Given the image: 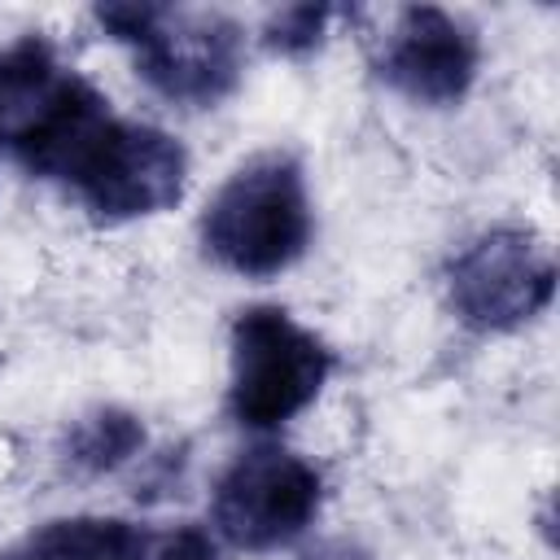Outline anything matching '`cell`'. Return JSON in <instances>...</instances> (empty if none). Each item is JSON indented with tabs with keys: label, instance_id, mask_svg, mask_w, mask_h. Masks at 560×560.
<instances>
[{
	"label": "cell",
	"instance_id": "cell-7",
	"mask_svg": "<svg viewBox=\"0 0 560 560\" xmlns=\"http://www.w3.org/2000/svg\"><path fill=\"white\" fill-rule=\"evenodd\" d=\"M446 293L468 328L512 332L551 306V249L525 228H490L455 254L446 271Z\"/></svg>",
	"mask_w": 560,
	"mask_h": 560
},
{
	"label": "cell",
	"instance_id": "cell-1",
	"mask_svg": "<svg viewBox=\"0 0 560 560\" xmlns=\"http://www.w3.org/2000/svg\"><path fill=\"white\" fill-rule=\"evenodd\" d=\"M315 219L302 162L284 149L241 162L201 214V249L232 276L271 280L311 245Z\"/></svg>",
	"mask_w": 560,
	"mask_h": 560
},
{
	"label": "cell",
	"instance_id": "cell-3",
	"mask_svg": "<svg viewBox=\"0 0 560 560\" xmlns=\"http://www.w3.org/2000/svg\"><path fill=\"white\" fill-rule=\"evenodd\" d=\"M109 114V101L74 74L48 39L22 35L0 48V149L26 171L57 179L74 144Z\"/></svg>",
	"mask_w": 560,
	"mask_h": 560
},
{
	"label": "cell",
	"instance_id": "cell-10",
	"mask_svg": "<svg viewBox=\"0 0 560 560\" xmlns=\"http://www.w3.org/2000/svg\"><path fill=\"white\" fill-rule=\"evenodd\" d=\"M140 446H144V424L131 411L96 407L70 424V433L61 442V459L74 472L101 477V472H114L118 464H127L131 455H140Z\"/></svg>",
	"mask_w": 560,
	"mask_h": 560
},
{
	"label": "cell",
	"instance_id": "cell-13",
	"mask_svg": "<svg viewBox=\"0 0 560 560\" xmlns=\"http://www.w3.org/2000/svg\"><path fill=\"white\" fill-rule=\"evenodd\" d=\"M306 560H376L363 542H350V538H332V542H324V547H315Z\"/></svg>",
	"mask_w": 560,
	"mask_h": 560
},
{
	"label": "cell",
	"instance_id": "cell-5",
	"mask_svg": "<svg viewBox=\"0 0 560 560\" xmlns=\"http://www.w3.org/2000/svg\"><path fill=\"white\" fill-rule=\"evenodd\" d=\"M228 350V411L245 429H280L319 398L332 372V350L280 306L241 311Z\"/></svg>",
	"mask_w": 560,
	"mask_h": 560
},
{
	"label": "cell",
	"instance_id": "cell-12",
	"mask_svg": "<svg viewBox=\"0 0 560 560\" xmlns=\"http://www.w3.org/2000/svg\"><path fill=\"white\" fill-rule=\"evenodd\" d=\"M140 560H219V542L197 525H175L162 534L144 529Z\"/></svg>",
	"mask_w": 560,
	"mask_h": 560
},
{
	"label": "cell",
	"instance_id": "cell-4",
	"mask_svg": "<svg viewBox=\"0 0 560 560\" xmlns=\"http://www.w3.org/2000/svg\"><path fill=\"white\" fill-rule=\"evenodd\" d=\"M66 188L105 223H127L144 214H162L184 197L188 153L184 144L149 122H127L105 114L66 158Z\"/></svg>",
	"mask_w": 560,
	"mask_h": 560
},
{
	"label": "cell",
	"instance_id": "cell-8",
	"mask_svg": "<svg viewBox=\"0 0 560 560\" xmlns=\"http://www.w3.org/2000/svg\"><path fill=\"white\" fill-rule=\"evenodd\" d=\"M477 66H481L477 35L438 4L402 9L376 57V74L398 96L429 109L459 105L477 79Z\"/></svg>",
	"mask_w": 560,
	"mask_h": 560
},
{
	"label": "cell",
	"instance_id": "cell-6",
	"mask_svg": "<svg viewBox=\"0 0 560 560\" xmlns=\"http://www.w3.org/2000/svg\"><path fill=\"white\" fill-rule=\"evenodd\" d=\"M324 477L284 446H254L236 455L214 481L210 516L236 551H280L319 516Z\"/></svg>",
	"mask_w": 560,
	"mask_h": 560
},
{
	"label": "cell",
	"instance_id": "cell-9",
	"mask_svg": "<svg viewBox=\"0 0 560 560\" xmlns=\"http://www.w3.org/2000/svg\"><path fill=\"white\" fill-rule=\"evenodd\" d=\"M144 529L118 516H57L22 534L0 560H140Z\"/></svg>",
	"mask_w": 560,
	"mask_h": 560
},
{
	"label": "cell",
	"instance_id": "cell-11",
	"mask_svg": "<svg viewBox=\"0 0 560 560\" xmlns=\"http://www.w3.org/2000/svg\"><path fill=\"white\" fill-rule=\"evenodd\" d=\"M332 18H337L332 4H289V9L267 18L262 44L271 52H280V57H306L311 48H319V39H324Z\"/></svg>",
	"mask_w": 560,
	"mask_h": 560
},
{
	"label": "cell",
	"instance_id": "cell-2",
	"mask_svg": "<svg viewBox=\"0 0 560 560\" xmlns=\"http://www.w3.org/2000/svg\"><path fill=\"white\" fill-rule=\"evenodd\" d=\"M96 22L131 52L136 74L175 105L210 109L241 83L245 31L228 13L179 4H101Z\"/></svg>",
	"mask_w": 560,
	"mask_h": 560
}]
</instances>
